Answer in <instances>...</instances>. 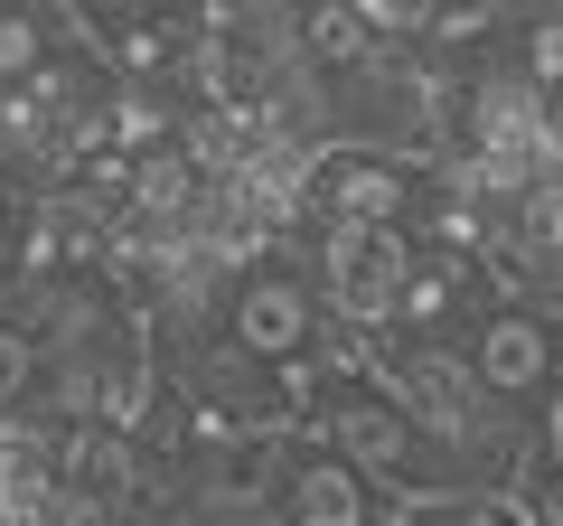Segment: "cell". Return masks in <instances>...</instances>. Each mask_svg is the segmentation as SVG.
Instances as JSON below:
<instances>
[{
    "mask_svg": "<svg viewBox=\"0 0 563 526\" xmlns=\"http://www.w3.org/2000/svg\"><path fill=\"white\" fill-rule=\"evenodd\" d=\"M301 254H310V273H320L329 320L376 348L385 329H395V310H404L422 235H404V226H320V235H301Z\"/></svg>",
    "mask_w": 563,
    "mask_h": 526,
    "instance_id": "cell-3",
    "label": "cell"
},
{
    "mask_svg": "<svg viewBox=\"0 0 563 526\" xmlns=\"http://www.w3.org/2000/svg\"><path fill=\"white\" fill-rule=\"evenodd\" d=\"M263 526H404V498L357 470L347 451H329L320 432L291 424V451H282V489H273V517Z\"/></svg>",
    "mask_w": 563,
    "mask_h": 526,
    "instance_id": "cell-4",
    "label": "cell"
},
{
    "mask_svg": "<svg viewBox=\"0 0 563 526\" xmlns=\"http://www.w3.org/2000/svg\"><path fill=\"white\" fill-rule=\"evenodd\" d=\"M207 329H217L235 358L273 366V376H301V385L320 376V366H339V358H357V348H366V339H347V329L329 320L320 273H310L301 244H263V254H244L235 273H225Z\"/></svg>",
    "mask_w": 563,
    "mask_h": 526,
    "instance_id": "cell-1",
    "label": "cell"
},
{
    "mask_svg": "<svg viewBox=\"0 0 563 526\" xmlns=\"http://www.w3.org/2000/svg\"><path fill=\"white\" fill-rule=\"evenodd\" d=\"M432 217H442V169L432 161H395V151H366V142L310 151L301 235H320V226H404V235H432Z\"/></svg>",
    "mask_w": 563,
    "mask_h": 526,
    "instance_id": "cell-2",
    "label": "cell"
}]
</instances>
